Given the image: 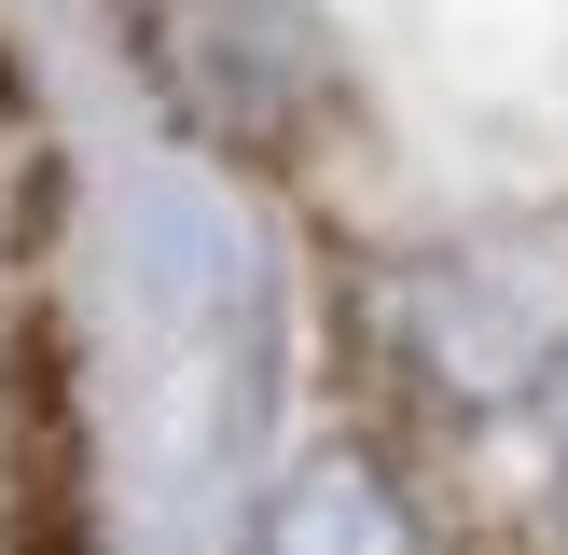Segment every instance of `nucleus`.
<instances>
[{
	"instance_id": "nucleus-1",
	"label": "nucleus",
	"mask_w": 568,
	"mask_h": 555,
	"mask_svg": "<svg viewBox=\"0 0 568 555\" xmlns=\"http://www.w3.org/2000/svg\"><path fill=\"white\" fill-rule=\"evenodd\" d=\"M153 83L194 111V125H222V139H277L320 70L277 56L264 0H166V14H153Z\"/></svg>"
},
{
	"instance_id": "nucleus-2",
	"label": "nucleus",
	"mask_w": 568,
	"mask_h": 555,
	"mask_svg": "<svg viewBox=\"0 0 568 555\" xmlns=\"http://www.w3.org/2000/svg\"><path fill=\"white\" fill-rule=\"evenodd\" d=\"M236 555H430V542H416V500H403V472L375 444H305L264 486Z\"/></svg>"
},
{
	"instance_id": "nucleus-3",
	"label": "nucleus",
	"mask_w": 568,
	"mask_h": 555,
	"mask_svg": "<svg viewBox=\"0 0 568 555\" xmlns=\"http://www.w3.org/2000/svg\"><path fill=\"white\" fill-rule=\"evenodd\" d=\"M555 527H568V389H555Z\"/></svg>"
}]
</instances>
